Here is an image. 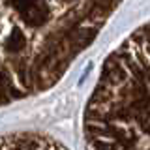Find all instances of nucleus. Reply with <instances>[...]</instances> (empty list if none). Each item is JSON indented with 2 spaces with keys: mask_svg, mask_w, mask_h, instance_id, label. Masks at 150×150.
<instances>
[{
  "mask_svg": "<svg viewBox=\"0 0 150 150\" xmlns=\"http://www.w3.org/2000/svg\"><path fill=\"white\" fill-rule=\"evenodd\" d=\"M0 150H68L62 143L43 133H8L0 135Z\"/></svg>",
  "mask_w": 150,
  "mask_h": 150,
  "instance_id": "3",
  "label": "nucleus"
},
{
  "mask_svg": "<svg viewBox=\"0 0 150 150\" xmlns=\"http://www.w3.org/2000/svg\"><path fill=\"white\" fill-rule=\"evenodd\" d=\"M122 0H0V109L49 90Z\"/></svg>",
  "mask_w": 150,
  "mask_h": 150,
  "instance_id": "1",
  "label": "nucleus"
},
{
  "mask_svg": "<svg viewBox=\"0 0 150 150\" xmlns=\"http://www.w3.org/2000/svg\"><path fill=\"white\" fill-rule=\"evenodd\" d=\"M86 150H150V23L105 58L83 115Z\"/></svg>",
  "mask_w": 150,
  "mask_h": 150,
  "instance_id": "2",
  "label": "nucleus"
}]
</instances>
